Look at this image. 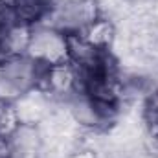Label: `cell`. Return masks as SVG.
Masks as SVG:
<instances>
[{"instance_id":"obj_1","label":"cell","mask_w":158,"mask_h":158,"mask_svg":"<svg viewBox=\"0 0 158 158\" xmlns=\"http://www.w3.org/2000/svg\"><path fill=\"white\" fill-rule=\"evenodd\" d=\"M48 64L28 53L9 57L0 63V99L13 101L33 90H39L42 74Z\"/></svg>"},{"instance_id":"obj_2","label":"cell","mask_w":158,"mask_h":158,"mask_svg":"<svg viewBox=\"0 0 158 158\" xmlns=\"http://www.w3.org/2000/svg\"><path fill=\"white\" fill-rule=\"evenodd\" d=\"M99 22V9L94 0H66L63 4H55L50 11L44 26L70 35H85Z\"/></svg>"},{"instance_id":"obj_3","label":"cell","mask_w":158,"mask_h":158,"mask_svg":"<svg viewBox=\"0 0 158 158\" xmlns=\"http://www.w3.org/2000/svg\"><path fill=\"white\" fill-rule=\"evenodd\" d=\"M11 17L28 28H33L40 22H44L53 9V0H6Z\"/></svg>"},{"instance_id":"obj_4","label":"cell","mask_w":158,"mask_h":158,"mask_svg":"<svg viewBox=\"0 0 158 158\" xmlns=\"http://www.w3.org/2000/svg\"><path fill=\"white\" fill-rule=\"evenodd\" d=\"M143 121L153 138L158 136V90L151 92L143 103Z\"/></svg>"}]
</instances>
